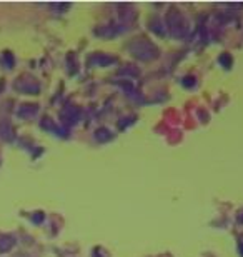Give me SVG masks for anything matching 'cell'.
I'll return each instance as SVG.
<instances>
[{
    "instance_id": "3",
    "label": "cell",
    "mask_w": 243,
    "mask_h": 257,
    "mask_svg": "<svg viewBox=\"0 0 243 257\" xmlns=\"http://www.w3.org/2000/svg\"><path fill=\"white\" fill-rule=\"evenodd\" d=\"M15 89L19 92H24V94H37L40 90V84L32 75H20L15 80Z\"/></svg>"
},
{
    "instance_id": "5",
    "label": "cell",
    "mask_w": 243,
    "mask_h": 257,
    "mask_svg": "<svg viewBox=\"0 0 243 257\" xmlns=\"http://www.w3.org/2000/svg\"><path fill=\"white\" fill-rule=\"evenodd\" d=\"M0 139L5 141V142H12L15 139V128L7 120L0 122Z\"/></svg>"
},
{
    "instance_id": "1",
    "label": "cell",
    "mask_w": 243,
    "mask_h": 257,
    "mask_svg": "<svg viewBox=\"0 0 243 257\" xmlns=\"http://www.w3.org/2000/svg\"><path fill=\"white\" fill-rule=\"evenodd\" d=\"M128 52H130L133 57L142 60V62H150V60H155L158 57V47L153 42H150L145 37H138L133 39L130 44H128Z\"/></svg>"
},
{
    "instance_id": "2",
    "label": "cell",
    "mask_w": 243,
    "mask_h": 257,
    "mask_svg": "<svg viewBox=\"0 0 243 257\" xmlns=\"http://www.w3.org/2000/svg\"><path fill=\"white\" fill-rule=\"evenodd\" d=\"M165 20H167V27L172 34V37L175 39H183L185 35L188 32V25H187V20H185L183 14L180 12L178 9L172 7L165 15Z\"/></svg>"
},
{
    "instance_id": "6",
    "label": "cell",
    "mask_w": 243,
    "mask_h": 257,
    "mask_svg": "<svg viewBox=\"0 0 243 257\" xmlns=\"http://www.w3.org/2000/svg\"><path fill=\"white\" fill-rule=\"evenodd\" d=\"M37 109H39L37 104H22L19 109V115L22 117V119H30V117H34L37 114Z\"/></svg>"
},
{
    "instance_id": "7",
    "label": "cell",
    "mask_w": 243,
    "mask_h": 257,
    "mask_svg": "<svg viewBox=\"0 0 243 257\" xmlns=\"http://www.w3.org/2000/svg\"><path fill=\"white\" fill-rule=\"evenodd\" d=\"M15 245V237L14 235H9V234H4L0 235V254L4 252H9Z\"/></svg>"
},
{
    "instance_id": "9",
    "label": "cell",
    "mask_w": 243,
    "mask_h": 257,
    "mask_svg": "<svg viewBox=\"0 0 243 257\" xmlns=\"http://www.w3.org/2000/svg\"><path fill=\"white\" fill-rule=\"evenodd\" d=\"M220 64L225 67V69H228V67H231V59L228 57V54H223L220 57Z\"/></svg>"
},
{
    "instance_id": "8",
    "label": "cell",
    "mask_w": 243,
    "mask_h": 257,
    "mask_svg": "<svg viewBox=\"0 0 243 257\" xmlns=\"http://www.w3.org/2000/svg\"><path fill=\"white\" fill-rule=\"evenodd\" d=\"M95 137H97V141H98V142H108V141H112L113 134H112L110 131H108V128L100 127V128H97Z\"/></svg>"
},
{
    "instance_id": "4",
    "label": "cell",
    "mask_w": 243,
    "mask_h": 257,
    "mask_svg": "<svg viewBox=\"0 0 243 257\" xmlns=\"http://www.w3.org/2000/svg\"><path fill=\"white\" fill-rule=\"evenodd\" d=\"M60 119L69 125L77 124V120L80 119V110L74 105H67L64 110L60 112Z\"/></svg>"
},
{
    "instance_id": "10",
    "label": "cell",
    "mask_w": 243,
    "mask_h": 257,
    "mask_svg": "<svg viewBox=\"0 0 243 257\" xmlns=\"http://www.w3.org/2000/svg\"><path fill=\"white\" fill-rule=\"evenodd\" d=\"M241 254H243V245H241Z\"/></svg>"
}]
</instances>
